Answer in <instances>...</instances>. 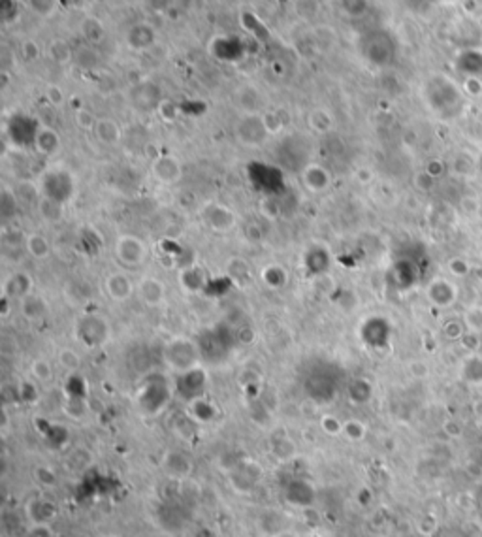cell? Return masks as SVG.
Masks as SVG:
<instances>
[{"mask_svg": "<svg viewBox=\"0 0 482 537\" xmlns=\"http://www.w3.org/2000/svg\"><path fill=\"white\" fill-rule=\"evenodd\" d=\"M200 347L196 341L189 338H173L164 347L166 366L175 373H186L196 370L200 364Z\"/></svg>", "mask_w": 482, "mask_h": 537, "instance_id": "6da1fadb", "label": "cell"}, {"mask_svg": "<svg viewBox=\"0 0 482 537\" xmlns=\"http://www.w3.org/2000/svg\"><path fill=\"white\" fill-rule=\"evenodd\" d=\"M113 255L124 268H138L147 258V247L138 236L121 234L113 245Z\"/></svg>", "mask_w": 482, "mask_h": 537, "instance_id": "7a4b0ae2", "label": "cell"}, {"mask_svg": "<svg viewBox=\"0 0 482 537\" xmlns=\"http://www.w3.org/2000/svg\"><path fill=\"white\" fill-rule=\"evenodd\" d=\"M77 338L85 347H102L110 339V324L98 313H90L77 323Z\"/></svg>", "mask_w": 482, "mask_h": 537, "instance_id": "3957f363", "label": "cell"}, {"mask_svg": "<svg viewBox=\"0 0 482 537\" xmlns=\"http://www.w3.org/2000/svg\"><path fill=\"white\" fill-rule=\"evenodd\" d=\"M235 138L241 145L247 147H260L269 138V132L264 124L262 113L258 115H241L235 124Z\"/></svg>", "mask_w": 482, "mask_h": 537, "instance_id": "277c9868", "label": "cell"}, {"mask_svg": "<svg viewBox=\"0 0 482 537\" xmlns=\"http://www.w3.org/2000/svg\"><path fill=\"white\" fill-rule=\"evenodd\" d=\"M153 178L162 185H175L183 178V162L175 155L162 153L151 162Z\"/></svg>", "mask_w": 482, "mask_h": 537, "instance_id": "5b68a950", "label": "cell"}, {"mask_svg": "<svg viewBox=\"0 0 482 537\" xmlns=\"http://www.w3.org/2000/svg\"><path fill=\"white\" fill-rule=\"evenodd\" d=\"M25 515H27L28 522L32 526L46 528L59 518V507L55 505V502L46 500V498H32L25 505Z\"/></svg>", "mask_w": 482, "mask_h": 537, "instance_id": "8992f818", "label": "cell"}, {"mask_svg": "<svg viewBox=\"0 0 482 537\" xmlns=\"http://www.w3.org/2000/svg\"><path fill=\"white\" fill-rule=\"evenodd\" d=\"M202 220L215 232H230L238 223L234 211L217 202H211L202 207Z\"/></svg>", "mask_w": 482, "mask_h": 537, "instance_id": "52a82bcc", "label": "cell"}, {"mask_svg": "<svg viewBox=\"0 0 482 537\" xmlns=\"http://www.w3.org/2000/svg\"><path fill=\"white\" fill-rule=\"evenodd\" d=\"M136 294L147 308H159L166 302V285L155 276H144L136 283Z\"/></svg>", "mask_w": 482, "mask_h": 537, "instance_id": "ba28073f", "label": "cell"}, {"mask_svg": "<svg viewBox=\"0 0 482 537\" xmlns=\"http://www.w3.org/2000/svg\"><path fill=\"white\" fill-rule=\"evenodd\" d=\"M162 469L170 479L185 481L193 475L194 462L191 460V456H186L181 451H168L162 458Z\"/></svg>", "mask_w": 482, "mask_h": 537, "instance_id": "9c48e42d", "label": "cell"}, {"mask_svg": "<svg viewBox=\"0 0 482 537\" xmlns=\"http://www.w3.org/2000/svg\"><path fill=\"white\" fill-rule=\"evenodd\" d=\"M104 290L113 302H126L136 294V285L124 272H113L104 279Z\"/></svg>", "mask_w": 482, "mask_h": 537, "instance_id": "30bf717a", "label": "cell"}, {"mask_svg": "<svg viewBox=\"0 0 482 537\" xmlns=\"http://www.w3.org/2000/svg\"><path fill=\"white\" fill-rule=\"evenodd\" d=\"M234 102L241 110V115H258L266 106V98L255 85H243L235 93Z\"/></svg>", "mask_w": 482, "mask_h": 537, "instance_id": "8fae6325", "label": "cell"}, {"mask_svg": "<svg viewBox=\"0 0 482 537\" xmlns=\"http://www.w3.org/2000/svg\"><path fill=\"white\" fill-rule=\"evenodd\" d=\"M155 41H157V30L151 23L139 21L126 30V44H128V48L136 49V51H145V49L153 48Z\"/></svg>", "mask_w": 482, "mask_h": 537, "instance_id": "7c38bea8", "label": "cell"}, {"mask_svg": "<svg viewBox=\"0 0 482 537\" xmlns=\"http://www.w3.org/2000/svg\"><path fill=\"white\" fill-rule=\"evenodd\" d=\"M302 179L305 187L313 193H324L331 185L330 172L322 164H307L302 170Z\"/></svg>", "mask_w": 482, "mask_h": 537, "instance_id": "4fadbf2b", "label": "cell"}, {"mask_svg": "<svg viewBox=\"0 0 482 537\" xmlns=\"http://www.w3.org/2000/svg\"><path fill=\"white\" fill-rule=\"evenodd\" d=\"M79 35L83 36L85 44L89 46H100L106 36H108V30H106V25L100 17H95V15H87L83 17L81 23H79Z\"/></svg>", "mask_w": 482, "mask_h": 537, "instance_id": "5bb4252c", "label": "cell"}, {"mask_svg": "<svg viewBox=\"0 0 482 537\" xmlns=\"http://www.w3.org/2000/svg\"><path fill=\"white\" fill-rule=\"evenodd\" d=\"M95 136L102 145H108V147H113L117 145L123 138V129L121 124L111 117H102L97 121V126H95Z\"/></svg>", "mask_w": 482, "mask_h": 537, "instance_id": "9a60e30c", "label": "cell"}, {"mask_svg": "<svg viewBox=\"0 0 482 537\" xmlns=\"http://www.w3.org/2000/svg\"><path fill=\"white\" fill-rule=\"evenodd\" d=\"M35 145L41 155L53 157V155L61 151V138H59L57 131H53L51 126H40L35 134Z\"/></svg>", "mask_w": 482, "mask_h": 537, "instance_id": "2e32d148", "label": "cell"}, {"mask_svg": "<svg viewBox=\"0 0 482 537\" xmlns=\"http://www.w3.org/2000/svg\"><path fill=\"white\" fill-rule=\"evenodd\" d=\"M290 6H292V12L298 19L305 21V23L318 19V15L322 12L320 0H292Z\"/></svg>", "mask_w": 482, "mask_h": 537, "instance_id": "e0dca14e", "label": "cell"}, {"mask_svg": "<svg viewBox=\"0 0 482 537\" xmlns=\"http://www.w3.org/2000/svg\"><path fill=\"white\" fill-rule=\"evenodd\" d=\"M307 124H309L311 131L317 132V134H328L330 131H334L336 121H334V115H331L330 110L315 108L309 113V117H307Z\"/></svg>", "mask_w": 482, "mask_h": 537, "instance_id": "ac0fdd59", "label": "cell"}, {"mask_svg": "<svg viewBox=\"0 0 482 537\" xmlns=\"http://www.w3.org/2000/svg\"><path fill=\"white\" fill-rule=\"evenodd\" d=\"M48 53L49 57H51L57 64H61V66L70 64V62L74 61V57H76V51L72 49V46H70L64 38H55V40L49 41Z\"/></svg>", "mask_w": 482, "mask_h": 537, "instance_id": "d6986e66", "label": "cell"}, {"mask_svg": "<svg viewBox=\"0 0 482 537\" xmlns=\"http://www.w3.org/2000/svg\"><path fill=\"white\" fill-rule=\"evenodd\" d=\"M25 247H27L28 255L32 256V258H48L49 253H51V245H49V241L44 238L41 234H28L25 238Z\"/></svg>", "mask_w": 482, "mask_h": 537, "instance_id": "ffe728a7", "label": "cell"}, {"mask_svg": "<svg viewBox=\"0 0 482 537\" xmlns=\"http://www.w3.org/2000/svg\"><path fill=\"white\" fill-rule=\"evenodd\" d=\"M74 61H76V64L79 66V68L95 70L98 64H100V55L97 53L95 46L85 44V46L76 49V57H74Z\"/></svg>", "mask_w": 482, "mask_h": 537, "instance_id": "44dd1931", "label": "cell"}, {"mask_svg": "<svg viewBox=\"0 0 482 537\" xmlns=\"http://www.w3.org/2000/svg\"><path fill=\"white\" fill-rule=\"evenodd\" d=\"M21 310H23V315L28 321H41V319L46 317V313H48V308L44 305L41 298L30 296V294L21 300Z\"/></svg>", "mask_w": 482, "mask_h": 537, "instance_id": "7402d4cb", "label": "cell"}, {"mask_svg": "<svg viewBox=\"0 0 482 537\" xmlns=\"http://www.w3.org/2000/svg\"><path fill=\"white\" fill-rule=\"evenodd\" d=\"M27 8L41 19H49L59 10V0H25Z\"/></svg>", "mask_w": 482, "mask_h": 537, "instance_id": "603a6c76", "label": "cell"}, {"mask_svg": "<svg viewBox=\"0 0 482 537\" xmlns=\"http://www.w3.org/2000/svg\"><path fill=\"white\" fill-rule=\"evenodd\" d=\"M202 268H186L183 270V274L180 276L181 285L185 287L186 290H191V292H196V290H200L204 287V276L200 274Z\"/></svg>", "mask_w": 482, "mask_h": 537, "instance_id": "cb8c5ba5", "label": "cell"}, {"mask_svg": "<svg viewBox=\"0 0 482 537\" xmlns=\"http://www.w3.org/2000/svg\"><path fill=\"white\" fill-rule=\"evenodd\" d=\"M40 214L41 217L49 223H57V220L62 219V204L61 202H57V200L46 198V196H41L40 200Z\"/></svg>", "mask_w": 482, "mask_h": 537, "instance_id": "d4e9b609", "label": "cell"}, {"mask_svg": "<svg viewBox=\"0 0 482 537\" xmlns=\"http://www.w3.org/2000/svg\"><path fill=\"white\" fill-rule=\"evenodd\" d=\"M30 373H32V377L38 381V383H51L53 381V368L49 364L48 360H44V358H36L35 362L30 364Z\"/></svg>", "mask_w": 482, "mask_h": 537, "instance_id": "484cf974", "label": "cell"}, {"mask_svg": "<svg viewBox=\"0 0 482 537\" xmlns=\"http://www.w3.org/2000/svg\"><path fill=\"white\" fill-rule=\"evenodd\" d=\"M339 4L349 17H362L367 12L369 0H339Z\"/></svg>", "mask_w": 482, "mask_h": 537, "instance_id": "4316f807", "label": "cell"}, {"mask_svg": "<svg viewBox=\"0 0 482 537\" xmlns=\"http://www.w3.org/2000/svg\"><path fill=\"white\" fill-rule=\"evenodd\" d=\"M59 364L66 370V372H76L81 366V358L74 349H61L59 351Z\"/></svg>", "mask_w": 482, "mask_h": 537, "instance_id": "83f0119b", "label": "cell"}, {"mask_svg": "<svg viewBox=\"0 0 482 537\" xmlns=\"http://www.w3.org/2000/svg\"><path fill=\"white\" fill-rule=\"evenodd\" d=\"M341 434L347 437L349 441H362L364 440V435H365V426L360 422V420H347V422H343V430H341Z\"/></svg>", "mask_w": 482, "mask_h": 537, "instance_id": "f1b7e54d", "label": "cell"}, {"mask_svg": "<svg viewBox=\"0 0 482 537\" xmlns=\"http://www.w3.org/2000/svg\"><path fill=\"white\" fill-rule=\"evenodd\" d=\"M21 55H23V59L28 62L38 61L41 55V48L38 46V41L32 40V38L23 40V44H21Z\"/></svg>", "mask_w": 482, "mask_h": 537, "instance_id": "f546056e", "label": "cell"}, {"mask_svg": "<svg viewBox=\"0 0 482 537\" xmlns=\"http://www.w3.org/2000/svg\"><path fill=\"white\" fill-rule=\"evenodd\" d=\"M262 119H264V124L268 129L269 136H276V134L282 131V119L279 117L277 111H266V113H262Z\"/></svg>", "mask_w": 482, "mask_h": 537, "instance_id": "4dcf8cb0", "label": "cell"}, {"mask_svg": "<svg viewBox=\"0 0 482 537\" xmlns=\"http://www.w3.org/2000/svg\"><path fill=\"white\" fill-rule=\"evenodd\" d=\"M98 119L93 115V111L89 110H77L76 111V124L81 129V131H95Z\"/></svg>", "mask_w": 482, "mask_h": 537, "instance_id": "1f68e13d", "label": "cell"}, {"mask_svg": "<svg viewBox=\"0 0 482 537\" xmlns=\"http://www.w3.org/2000/svg\"><path fill=\"white\" fill-rule=\"evenodd\" d=\"M144 8L149 14L162 15L172 8V2L170 0H144Z\"/></svg>", "mask_w": 482, "mask_h": 537, "instance_id": "d6a6232c", "label": "cell"}, {"mask_svg": "<svg viewBox=\"0 0 482 537\" xmlns=\"http://www.w3.org/2000/svg\"><path fill=\"white\" fill-rule=\"evenodd\" d=\"M46 98H48V102L51 104V106H55V108L62 106L64 100H66L64 91H62V87H59V85H48V89H46Z\"/></svg>", "mask_w": 482, "mask_h": 537, "instance_id": "836d02e7", "label": "cell"}, {"mask_svg": "<svg viewBox=\"0 0 482 537\" xmlns=\"http://www.w3.org/2000/svg\"><path fill=\"white\" fill-rule=\"evenodd\" d=\"M172 2V8H177V10H189V8L196 6V0H170Z\"/></svg>", "mask_w": 482, "mask_h": 537, "instance_id": "e575fe53", "label": "cell"}]
</instances>
